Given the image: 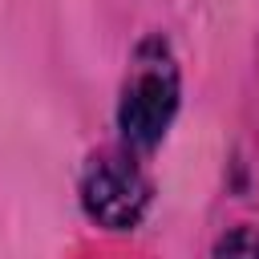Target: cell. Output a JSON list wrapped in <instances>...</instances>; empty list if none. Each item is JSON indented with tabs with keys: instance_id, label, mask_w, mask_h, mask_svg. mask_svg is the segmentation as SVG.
<instances>
[{
	"instance_id": "obj_1",
	"label": "cell",
	"mask_w": 259,
	"mask_h": 259,
	"mask_svg": "<svg viewBox=\"0 0 259 259\" xmlns=\"http://www.w3.org/2000/svg\"><path fill=\"white\" fill-rule=\"evenodd\" d=\"M178 109V69L162 40H146L134 57L125 93H121V134L134 146H154Z\"/></svg>"
},
{
	"instance_id": "obj_2",
	"label": "cell",
	"mask_w": 259,
	"mask_h": 259,
	"mask_svg": "<svg viewBox=\"0 0 259 259\" xmlns=\"http://www.w3.org/2000/svg\"><path fill=\"white\" fill-rule=\"evenodd\" d=\"M81 198L101 227H134L150 202V182L130 158H101L89 166Z\"/></svg>"
},
{
	"instance_id": "obj_3",
	"label": "cell",
	"mask_w": 259,
	"mask_h": 259,
	"mask_svg": "<svg viewBox=\"0 0 259 259\" xmlns=\"http://www.w3.org/2000/svg\"><path fill=\"white\" fill-rule=\"evenodd\" d=\"M214 259H259V231H251V227L231 231L227 239H219Z\"/></svg>"
}]
</instances>
